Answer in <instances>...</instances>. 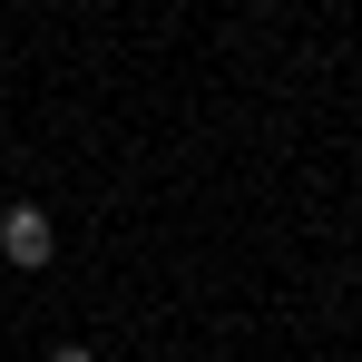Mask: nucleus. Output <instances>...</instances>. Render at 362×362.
Wrapping results in <instances>:
<instances>
[{
    "label": "nucleus",
    "instance_id": "f257e3e1",
    "mask_svg": "<svg viewBox=\"0 0 362 362\" xmlns=\"http://www.w3.org/2000/svg\"><path fill=\"white\" fill-rule=\"evenodd\" d=\"M0 255H10L20 274H40V264L59 255V235H49V206H10V216H0Z\"/></svg>",
    "mask_w": 362,
    "mask_h": 362
},
{
    "label": "nucleus",
    "instance_id": "f03ea898",
    "mask_svg": "<svg viewBox=\"0 0 362 362\" xmlns=\"http://www.w3.org/2000/svg\"><path fill=\"white\" fill-rule=\"evenodd\" d=\"M49 362H98V353H88V343H49Z\"/></svg>",
    "mask_w": 362,
    "mask_h": 362
}]
</instances>
